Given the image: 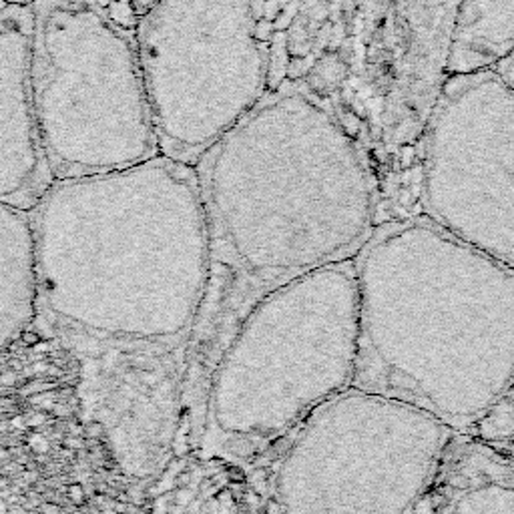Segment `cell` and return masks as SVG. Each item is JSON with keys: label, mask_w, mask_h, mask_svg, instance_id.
I'll list each match as a JSON object with an SVG mask.
<instances>
[{"label": "cell", "mask_w": 514, "mask_h": 514, "mask_svg": "<svg viewBox=\"0 0 514 514\" xmlns=\"http://www.w3.org/2000/svg\"><path fill=\"white\" fill-rule=\"evenodd\" d=\"M422 217L514 269V89L496 69L446 75L420 159Z\"/></svg>", "instance_id": "5"}, {"label": "cell", "mask_w": 514, "mask_h": 514, "mask_svg": "<svg viewBox=\"0 0 514 514\" xmlns=\"http://www.w3.org/2000/svg\"><path fill=\"white\" fill-rule=\"evenodd\" d=\"M70 496H72L75 502H83V490H81V487L70 488Z\"/></svg>", "instance_id": "11"}, {"label": "cell", "mask_w": 514, "mask_h": 514, "mask_svg": "<svg viewBox=\"0 0 514 514\" xmlns=\"http://www.w3.org/2000/svg\"><path fill=\"white\" fill-rule=\"evenodd\" d=\"M32 6L0 8V203L32 211L55 183L42 153L30 91Z\"/></svg>", "instance_id": "6"}, {"label": "cell", "mask_w": 514, "mask_h": 514, "mask_svg": "<svg viewBox=\"0 0 514 514\" xmlns=\"http://www.w3.org/2000/svg\"><path fill=\"white\" fill-rule=\"evenodd\" d=\"M155 2H159V0H131V6L135 8V13L137 14H143L145 11H149Z\"/></svg>", "instance_id": "10"}, {"label": "cell", "mask_w": 514, "mask_h": 514, "mask_svg": "<svg viewBox=\"0 0 514 514\" xmlns=\"http://www.w3.org/2000/svg\"><path fill=\"white\" fill-rule=\"evenodd\" d=\"M30 91L53 179L101 175L159 155L135 42L79 0H30Z\"/></svg>", "instance_id": "3"}, {"label": "cell", "mask_w": 514, "mask_h": 514, "mask_svg": "<svg viewBox=\"0 0 514 514\" xmlns=\"http://www.w3.org/2000/svg\"><path fill=\"white\" fill-rule=\"evenodd\" d=\"M37 307L39 274L30 213L0 203V344L18 334Z\"/></svg>", "instance_id": "7"}, {"label": "cell", "mask_w": 514, "mask_h": 514, "mask_svg": "<svg viewBox=\"0 0 514 514\" xmlns=\"http://www.w3.org/2000/svg\"><path fill=\"white\" fill-rule=\"evenodd\" d=\"M514 51V0H460L450 27L446 75L494 69Z\"/></svg>", "instance_id": "8"}, {"label": "cell", "mask_w": 514, "mask_h": 514, "mask_svg": "<svg viewBox=\"0 0 514 514\" xmlns=\"http://www.w3.org/2000/svg\"><path fill=\"white\" fill-rule=\"evenodd\" d=\"M494 69L499 70L502 77H504V79L508 81V84H510V86L514 89V51L510 53V55L506 56V58H504L502 63H499V65H496Z\"/></svg>", "instance_id": "9"}, {"label": "cell", "mask_w": 514, "mask_h": 514, "mask_svg": "<svg viewBox=\"0 0 514 514\" xmlns=\"http://www.w3.org/2000/svg\"><path fill=\"white\" fill-rule=\"evenodd\" d=\"M39 306L65 326L159 340L197 318L211 285V237L197 171L157 155L56 179L30 211Z\"/></svg>", "instance_id": "1"}, {"label": "cell", "mask_w": 514, "mask_h": 514, "mask_svg": "<svg viewBox=\"0 0 514 514\" xmlns=\"http://www.w3.org/2000/svg\"><path fill=\"white\" fill-rule=\"evenodd\" d=\"M211 237V279L265 293L354 262L378 227L366 155L320 97L267 93L195 165Z\"/></svg>", "instance_id": "2"}, {"label": "cell", "mask_w": 514, "mask_h": 514, "mask_svg": "<svg viewBox=\"0 0 514 514\" xmlns=\"http://www.w3.org/2000/svg\"><path fill=\"white\" fill-rule=\"evenodd\" d=\"M32 444H34V448H37V450H41V452H44V450H46V442H44L42 438H41V440L37 438V440H34Z\"/></svg>", "instance_id": "12"}, {"label": "cell", "mask_w": 514, "mask_h": 514, "mask_svg": "<svg viewBox=\"0 0 514 514\" xmlns=\"http://www.w3.org/2000/svg\"><path fill=\"white\" fill-rule=\"evenodd\" d=\"M6 2H14V4H27L30 0H6Z\"/></svg>", "instance_id": "13"}, {"label": "cell", "mask_w": 514, "mask_h": 514, "mask_svg": "<svg viewBox=\"0 0 514 514\" xmlns=\"http://www.w3.org/2000/svg\"><path fill=\"white\" fill-rule=\"evenodd\" d=\"M135 46L159 155L173 161L195 167L267 95L251 0H159Z\"/></svg>", "instance_id": "4"}]
</instances>
